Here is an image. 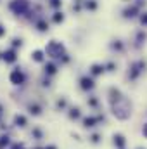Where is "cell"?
<instances>
[{"mask_svg":"<svg viewBox=\"0 0 147 149\" xmlns=\"http://www.w3.org/2000/svg\"><path fill=\"white\" fill-rule=\"evenodd\" d=\"M111 109H112V114L119 121H125V120H128L132 116V104H130V101L125 95H121L118 101L111 102Z\"/></svg>","mask_w":147,"mask_h":149,"instance_id":"6da1fadb","label":"cell"},{"mask_svg":"<svg viewBox=\"0 0 147 149\" xmlns=\"http://www.w3.org/2000/svg\"><path fill=\"white\" fill-rule=\"evenodd\" d=\"M45 54L50 56V57H54V59H59V57L64 56V45L59 43V42H55V40H52V42H49V45L45 47Z\"/></svg>","mask_w":147,"mask_h":149,"instance_id":"7a4b0ae2","label":"cell"},{"mask_svg":"<svg viewBox=\"0 0 147 149\" xmlns=\"http://www.w3.org/2000/svg\"><path fill=\"white\" fill-rule=\"evenodd\" d=\"M147 64L144 63V61H135V63H132L130 64V70H128V78L132 80V81H135L140 74L146 71Z\"/></svg>","mask_w":147,"mask_h":149,"instance_id":"3957f363","label":"cell"},{"mask_svg":"<svg viewBox=\"0 0 147 149\" xmlns=\"http://www.w3.org/2000/svg\"><path fill=\"white\" fill-rule=\"evenodd\" d=\"M140 12H142V9L133 2V3H130L128 7H125V10H123V17H125V19H135V17L140 16Z\"/></svg>","mask_w":147,"mask_h":149,"instance_id":"277c9868","label":"cell"},{"mask_svg":"<svg viewBox=\"0 0 147 149\" xmlns=\"http://www.w3.org/2000/svg\"><path fill=\"white\" fill-rule=\"evenodd\" d=\"M10 9L16 12V14H23L26 9H28V0H16L10 3Z\"/></svg>","mask_w":147,"mask_h":149,"instance_id":"5b68a950","label":"cell"},{"mask_svg":"<svg viewBox=\"0 0 147 149\" xmlns=\"http://www.w3.org/2000/svg\"><path fill=\"white\" fill-rule=\"evenodd\" d=\"M9 80H10V83H14V85H23V83H24V74H23V71L17 68V70H14V71L10 73Z\"/></svg>","mask_w":147,"mask_h":149,"instance_id":"8992f818","label":"cell"},{"mask_svg":"<svg viewBox=\"0 0 147 149\" xmlns=\"http://www.w3.org/2000/svg\"><path fill=\"white\" fill-rule=\"evenodd\" d=\"M102 120H104L102 116H87V118H83V127L85 128H92V127H95Z\"/></svg>","mask_w":147,"mask_h":149,"instance_id":"52a82bcc","label":"cell"},{"mask_svg":"<svg viewBox=\"0 0 147 149\" xmlns=\"http://www.w3.org/2000/svg\"><path fill=\"white\" fill-rule=\"evenodd\" d=\"M112 142H114V146L118 149H125V146H126V139H125L123 134H114L112 135Z\"/></svg>","mask_w":147,"mask_h":149,"instance_id":"ba28073f","label":"cell"},{"mask_svg":"<svg viewBox=\"0 0 147 149\" xmlns=\"http://www.w3.org/2000/svg\"><path fill=\"white\" fill-rule=\"evenodd\" d=\"M80 87H81L83 90H92V88L95 87V83H94V80H92L90 76H83V78L80 80Z\"/></svg>","mask_w":147,"mask_h":149,"instance_id":"9c48e42d","label":"cell"},{"mask_svg":"<svg viewBox=\"0 0 147 149\" xmlns=\"http://www.w3.org/2000/svg\"><path fill=\"white\" fill-rule=\"evenodd\" d=\"M104 70H106V66H102V64H92V66H90V73L94 74V76L102 74L104 73Z\"/></svg>","mask_w":147,"mask_h":149,"instance_id":"30bf717a","label":"cell"},{"mask_svg":"<svg viewBox=\"0 0 147 149\" xmlns=\"http://www.w3.org/2000/svg\"><path fill=\"white\" fill-rule=\"evenodd\" d=\"M16 52L14 50H7V52H3V61L5 63H16Z\"/></svg>","mask_w":147,"mask_h":149,"instance_id":"8fae6325","label":"cell"},{"mask_svg":"<svg viewBox=\"0 0 147 149\" xmlns=\"http://www.w3.org/2000/svg\"><path fill=\"white\" fill-rule=\"evenodd\" d=\"M147 40V33L144 30H140V31H137V37H135V42H137V45H142V43H146Z\"/></svg>","mask_w":147,"mask_h":149,"instance_id":"7c38bea8","label":"cell"},{"mask_svg":"<svg viewBox=\"0 0 147 149\" xmlns=\"http://www.w3.org/2000/svg\"><path fill=\"white\" fill-rule=\"evenodd\" d=\"M137 19H139V23H140V26H142V28H147V10H142V12H140V16H139Z\"/></svg>","mask_w":147,"mask_h":149,"instance_id":"4fadbf2b","label":"cell"},{"mask_svg":"<svg viewBox=\"0 0 147 149\" xmlns=\"http://www.w3.org/2000/svg\"><path fill=\"white\" fill-rule=\"evenodd\" d=\"M14 123H16L17 127H26V118L21 116V114H16V116H14Z\"/></svg>","mask_w":147,"mask_h":149,"instance_id":"5bb4252c","label":"cell"},{"mask_svg":"<svg viewBox=\"0 0 147 149\" xmlns=\"http://www.w3.org/2000/svg\"><path fill=\"white\" fill-rule=\"evenodd\" d=\"M111 47H112L114 50H118V52H121V50L125 49V45H123V42H121V40H116V42H112V43H111Z\"/></svg>","mask_w":147,"mask_h":149,"instance_id":"9a60e30c","label":"cell"},{"mask_svg":"<svg viewBox=\"0 0 147 149\" xmlns=\"http://www.w3.org/2000/svg\"><path fill=\"white\" fill-rule=\"evenodd\" d=\"M55 71H57L55 64H52V63H50V64H47V66H45V73H47V74H55Z\"/></svg>","mask_w":147,"mask_h":149,"instance_id":"2e32d148","label":"cell"},{"mask_svg":"<svg viewBox=\"0 0 147 149\" xmlns=\"http://www.w3.org/2000/svg\"><path fill=\"white\" fill-rule=\"evenodd\" d=\"M31 57H33L37 63H42V61H43V52H42V50H35Z\"/></svg>","mask_w":147,"mask_h":149,"instance_id":"e0dca14e","label":"cell"},{"mask_svg":"<svg viewBox=\"0 0 147 149\" xmlns=\"http://www.w3.org/2000/svg\"><path fill=\"white\" fill-rule=\"evenodd\" d=\"M30 113L31 114H40L42 113V108L38 104H30Z\"/></svg>","mask_w":147,"mask_h":149,"instance_id":"ac0fdd59","label":"cell"},{"mask_svg":"<svg viewBox=\"0 0 147 149\" xmlns=\"http://www.w3.org/2000/svg\"><path fill=\"white\" fill-rule=\"evenodd\" d=\"M69 116H71V118H74V120H76V118H80V109H78V108H73V109H71V113H69Z\"/></svg>","mask_w":147,"mask_h":149,"instance_id":"d6986e66","label":"cell"},{"mask_svg":"<svg viewBox=\"0 0 147 149\" xmlns=\"http://www.w3.org/2000/svg\"><path fill=\"white\" fill-rule=\"evenodd\" d=\"M90 141H92V142H94V144H97V142H99V141H101V135H99V134H94V135H92V137H90Z\"/></svg>","mask_w":147,"mask_h":149,"instance_id":"ffe728a7","label":"cell"},{"mask_svg":"<svg viewBox=\"0 0 147 149\" xmlns=\"http://www.w3.org/2000/svg\"><path fill=\"white\" fill-rule=\"evenodd\" d=\"M95 7H97V3H95L94 0H92V2H87V9H90V10H94Z\"/></svg>","mask_w":147,"mask_h":149,"instance_id":"44dd1931","label":"cell"},{"mask_svg":"<svg viewBox=\"0 0 147 149\" xmlns=\"http://www.w3.org/2000/svg\"><path fill=\"white\" fill-rule=\"evenodd\" d=\"M38 30L45 31V30H47V23H45V21H40V23H38Z\"/></svg>","mask_w":147,"mask_h":149,"instance_id":"7402d4cb","label":"cell"},{"mask_svg":"<svg viewBox=\"0 0 147 149\" xmlns=\"http://www.w3.org/2000/svg\"><path fill=\"white\" fill-rule=\"evenodd\" d=\"M62 19H64V16H62L61 12H57V14H55V17H54V21H55V23H59V21H62Z\"/></svg>","mask_w":147,"mask_h":149,"instance_id":"603a6c76","label":"cell"},{"mask_svg":"<svg viewBox=\"0 0 147 149\" xmlns=\"http://www.w3.org/2000/svg\"><path fill=\"white\" fill-rule=\"evenodd\" d=\"M10 149H24L23 144H10Z\"/></svg>","mask_w":147,"mask_h":149,"instance_id":"cb8c5ba5","label":"cell"},{"mask_svg":"<svg viewBox=\"0 0 147 149\" xmlns=\"http://www.w3.org/2000/svg\"><path fill=\"white\" fill-rule=\"evenodd\" d=\"M142 135L147 139V123H144V125H142Z\"/></svg>","mask_w":147,"mask_h":149,"instance_id":"d4e9b609","label":"cell"},{"mask_svg":"<svg viewBox=\"0 0 147 149\" xmlns=\"http://www.w3.org/2000/svg\"><path fill=\"white\" fill-rule=\"evenodd\" d=\"M106 68H107V71H114V68H116V64H114V63H109V64H107Z\"/></svg>","mask_w":147,"mask_h":149,"instance_id":"484cf974","label":"cell"},{"mask_svg":"<svg viewBox=\"0 0 147 149\" xmlns=\"http://www.w3.org/2000/svg\"><path fill=\"white\" fill-rule=\"evenodd\" d=\"M33 135L37 137V141H38V139L42 137V132H40V130H37V128H35V130H33Z\"/></svg>","mask_w":147,"mask_h":149,"instance_id":"4316f807","label":"cell"},{"mask_svg":"<svg viewBox=\"0 0 147 149\" xmlns=\"http://www.w3.org/2000/svg\"><path fill=\"white\" fill-rule=\"evenodd\" d=\"M90 106H97V99H90Z\"/></svg>","mask_w":147,"mask_h":149,"instance_id":"83f0119b","label":"cell"},{"mask_svg":"<svg viewBox=\"0 0 147 149\" xmlns=\"http://www.w3.org/2000/svg\"><path fill=\"white\" fill-rule=\"evenodd\" d=\"M59 3H61V2H59V0H52V5H55V7H57V5H59Z\"/></svg>","mask_w":147,"mask_h":149,"instance_id":"f1b7e54d","label":"cell"},{"mask_svg":"<svg viewBox=\"0 0 147 149\" xmlns=\"http://www.w3.org/2000/svg\"><path fill=\"white\" fill-rule=\"evenodd\" d=\"M45 149H57V148H55V146H47Z\"/></svg>","mask_w":147,"mask_h":149,"instance_id":"f546056e","label":"cell"},{"mask_svg":"<svg viewBox=\"0 0 147 149\" xmlns=\"http://www.w3.org/2000/svg\"><path fill=\"white\" fill-rule=\"evenodd\" d=\"M2 35H3V30H2V26H0V37H2Z\"/></svg>","mask_w":147,"mask_h":149,"instance_id":"4dcf8cb0","label":"cell"},{"mask_svg":"<svg viewBox=\"0 0 147 149\" xmlns=\"http://www.w3.org/2000/svg\"><path fill=\"white\" fill-rule=\"evenodd\" d=\"M123 2H132V0H123Z\"/></svg>","mask_w":147,"mask_h":149,"instance_id":"1f68e13d","label":"cell"},{"mask_svg":"<svg viewBox=\"0 0 147 149\" xmlns=\"http://www.w3.org/2000/svg\"><path fill=\"white\" fill-rule=\"evenodd\" d=\"M139 149H142V148H139Z\"/></svg>","mask_w":147,"mask_h":149,"instance_id":"d6a6232c","label":"cell"},{"mask_svg":"<svg viewBox=\"0 0 147 149\" xmlns=\"http://www.w3.org/2000/svg\"><path fill=\"white\" fill-rule=\"evenodd\" d=\"M37 149H40V148H37Z\"/></svg>","mask_w":147,"mask_h":149,"instance_id":"836d02e7","label":"cell"}]
</instances>
